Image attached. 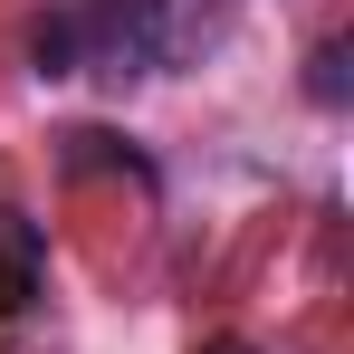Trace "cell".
Returning a JSON list of instances; mask_svg holds the SVG:
<instances>
[{
  "label": "cell",
  "mask_w": 354,
  "mask_h": 354,
  "mask_svg": "<svg viewBox=\"0 0 354 354\" xmlns=\"http://www.w3.org/2000/svg\"><path fill=\"white\" fill-rule=\"evenodd\" d=\"M211 354H249V345H211Z\"/></svg>",
  "instance_id": "cell-7"
},
{
  "label": "cell",
  "mask_w": 354,
  "mask_h": 354,
  "mask_svg": "<svg viewBox=\"0 0 354 354\" xmlns=\"http://www.w3.org/2000/svg\"><path fill=\"white\" fill-rule=\"evenodd\" d=\"M306 96L316 106H345L354 77H345V39H316V58H306Z\"/></svg>",
  "instance_id": "cell-6"
},
{
  "label": "cell",
  "mask_w": 354,
  "mask_h": 354,
  "mask_svg": "<svg viewBox=\"0 0 354 354\" xmlns=\"http://www.w3.org/2000/svg\"><path fill=\"white\" fill-rule=\"evenodd\" d=\"M29 67L39 77H77V10H39L29 19Z\"/></svg>",
  "instance_id": "cell-5"
},
{
  "label": "cell",
  "mask_w": 354,
  "mask_h": 354,
  "mask_svg": "<svg viewBox=\"0 0 354 354\" xmlns=\"http://www.w3.org/2000/svg\"><path fill=\"white\" fill-rule=\"evenodd\" d=\"M77 10V77H106V86H134L163 67V19L153 0H67Z\"/></svg>",
  "instance_id": "cell-1"
},
{
  "label": "cell",
  "mask_w": 354,
  "mask_h": 354,
  "mask_svg": "<svg viewBox=\"0 0 354 354\" xmlns=\"http://www.w3.org/2000/svg\"><path fill=\"white\" fill-rule=\"evenodd\" d=\"M39 278H48V239H39L29 211L0 201V316H19V306L39 297Z\"/></svg>",
  "instance_id": "cell-2"
},
{
  "label": "cell",
  "mask_w": 354,
  "mask_h": 354,
  "mask_svg": "<svg viewBox=\"0 0 354 354\" xmlns=\"http://www.w3.org/2000/svg\"><path fill=\"white\" fill-rule=\"evenodd\" d=\"M153 19H163V58H201L230 39L239 0H153Z\"/></svg>",
  "instance_id": "cell-3"
},
{
  "label": "cell",
  "mask_w": 354,
  "mask_h": 354,
  "mask_svg": "<svg viewBox=\"0 0 354 354\" xmlns=\"http://www.w3.org/2000/svg\"><path fill=\"white\" fill-rule=\"evenodd\" d=\"M58 173H134V182H153V163L124 134H106V124H67L58 134Z\"/></svg>",
  "instance_id": "cell-4"
}]
</instances>
